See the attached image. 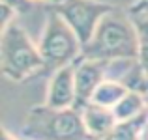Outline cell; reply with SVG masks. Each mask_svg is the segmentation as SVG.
Wrapping results in <instances>:
<instances>
[{
  "label": "cell",
  "mask_w": 148,
  "mask_h": 140,
  "mask_svg": "<svg viewBox=\"0 0 148 140\" xmlns=\"http://www.w3.org/2000/svg\"><path fill=\"white\" fill-rule=\"evenodd\" d=\"M81 60H139V36L126 10L116 6L101 19L92 39L83 45Z\"/></svg>",
  "instance_id": "obj_1"
},
{
  "label": "cell",
  "mask_w": 148,
  "mask_h": 140,
  "mask_svg": "<svg viewBox=\"0 0 148 140\" xmlns=\"http://www.w3.org/2000/svg\"><path fill=\"white\" fill-rule=\"evenodd\" d=\"M23 140H96L86 131L79 108L32 107L21 125Z\"/></svg>",
  "instance_id": "obj_2"
},
{
  "label": "cell",
  "mask_w": 148,
  "mask_h": 140,
  "mask_svg": "<svg viewBox=\"0 0 148 140\" xmlns=\"http://www.w3.org/2000/svg\"><path fill=\"white\" fill-rule=\"evenodd\" d=\"M0 62H2L4 77L15 82H23L45 71V62L38 45L30 39L26 30L17 21H13L8 28L2 30Z\"/></svg>",
  "instance_id": "obj_3"
},
{
  "label": "cell",
  "mask_w": 148,
  "mask_h": 140,
  "mask_svg": "<svg viewBox=\"0 0 148 140\" xmlns=\"http://www.w3.org/2000/svg\"><path fill=\"white\" fill-rule=\"evenodd\" d=\"M47 21H45L43 34L40 37L38 49L45 62V69H56L73 65L81 60L83 43L71 30V26L64 21L58 13L47 10Z\"/></svg>",
  "instance_id": "obj_4"
},
{
  "label": "cell",
  "mask_w": 148,
  "mask_h": 140,
  "mask_svg": "<svg viewBox=\"0 0 148 140\" xmlns=\"http://www.w3.org/2000/svg\"><path fill=\"white\" fill-rule=\"evenodd\" d=\"M114 7V4L101 0H64L56 6H47V10L60 15L77 34L81 43L86 45L94 36L99 21Z\"/></svg>",
  "instance_id": "obj_5"
},
{
  "label": "cell",
  "mask_w": 148,
  "mask_h": 140,
  "mask_svg": "<svg viewBox=\"0 0 148 140\" xmlns=\"http://www.w3.org/2000/svg\"><path fill=\"white\" fill-rule=\"evenodd\" d=\"M109 64L111 62H101V60H79L75 64L77 108L92 101L99 84L107 80Z\"/></svg>",
  "instance_id": "obj_6"
},
{
  "label": "cell",
  "mask_w": 148,
  "mask_h": 140,
  "mask_svg": "<svg viewBox=\"0 0 148 140\" xmlns=\"http://www.w3.org/2000/svg\"><path fill=\"white\" fill-rule=\"evenodd\" d=\"M45 105L51 108H75L77 107V84L75 64L53 71L49 80Z\"/></svg>",
  "instance_id": "obj_7"
},
{
  "label": "cell",
  "mask_w": 148,
  "mask_h": 140,
  "mask_svg": "<svg viewBox=\"0 0 148 140\" xmlns=\"http://www.w3.org/2000/svg\"><path fill=\"white\" fill-rule=\"evenodd\" d=\"M79 110H81V116H83L86 131L96 140H101V138L107 137V135H111L112 129L118 125V120H116L112 108L101 107L98 103L88 101L86 105L79 107Z\"/></svg>",
  "instance_id": "obj_8"
},
{
  "label": "cell",
  "mask_w": 148,
  "mask_h": 140,
  "mask_svg": "<svg viewBox=\"0 0 148 140\" xmlns=\"http://www.w3.org/2000/svg\"><path fill=\"white\" fill-rule=\"evenodd\" d=\"M131 22L139 36V62H141L145 73L148 75V0H133L127 7Z\"/></svg>",
  "instance_id": "obj_9"
},
{
  "label": "cell",
  "mask_w": 148,
  "mask_h": 140,
  "mask_svg": "<svg viewBox=\"0 0 148 140\" xmlns=\"http://www.w3.org/2000/svg\"><path fill=\"white\" fill-rule=\"evenodd\" d=\"M146 108H148L146 97L141 92H131L130 90L122 97V101L112 108V112H114L118 122H127V120H133L139 114H143Z\"/></svg>",
  "instance_id": "obj_10"
},
{
  "label": "cell",
  "mask_w": 148,
  "mask_h": 140,
  "mask_svg": "<svg viewBox=\"0 0 148 140\" xmlns=\"http://www.w3.org/2000/svg\"><path fill=\"white\" fill-rule=\"evenodd\" d=\"M127 92L130 90H127L122 82L107 79V80H103V82L99 84V88L96 90L94 97H92V103H98V105L107 107V108H114Z\"/></svg>",
  "instance_id": "obj_11"
},
{
  "label": "cell",
  "mask_w": 148,
  "mask_h": 140,
  "mask_svg": "<svg viewBox=\"0 0 148 140\" xmlns=\"http://www.w3.org/2000/svg\"><path fill=\"white\" fill-rule=\"evenodd\" d=\"M2 4H8L10 7H13V10L17 11V15L25 13V11H30L32 6H34L32 0H2Z\"/></svg>",
  "instance_id": "obj_12"
},
{
  "label": "cell",
  "mask_w": 148,
  "mask_h": 140,
  "mask_svg": "<svg viewBox=\"0 0 148 140\" xmlns=\"http://www.w3.org/2000/svg\"><path fill=\"white\" fill-rule=\"evenodd\" d=\"M34 4L36 2H41V4H45V7L47 6H56V4H60V2H64V0H32Z\"/></svg>",
  "instance_id": "obj_13"
},
{
  "label": "cell",
  "mask_w": 148,
  "mask_h": 140,
  "mask_svg": "<svg viewBox=\"0 0 148 140\" xmlns=\"http://www.w3.org/2000/svg\"><path fill=\"white\" fill-rule=\"evenodd\" d=\"M2 140H19L15 135H11L8 129H2Z\"/></svg>",
  "instance_id": "obj_14"
},
{
  "label": "cell",
  "mask_w": 148,
  "mask_h": 140,
  "mask_svg": "<svg viewBox=\"0 0 148 140\" xmlns=\"http://www.w3.org/2000/svg\"><path fill=\"white\" fill-rule=\"evenodd\" d=\"M141 140H148V127H146V129H145V133L141 135Z\"/></svg>",
  "instance_id": "obj_15"
}]
</instances>
